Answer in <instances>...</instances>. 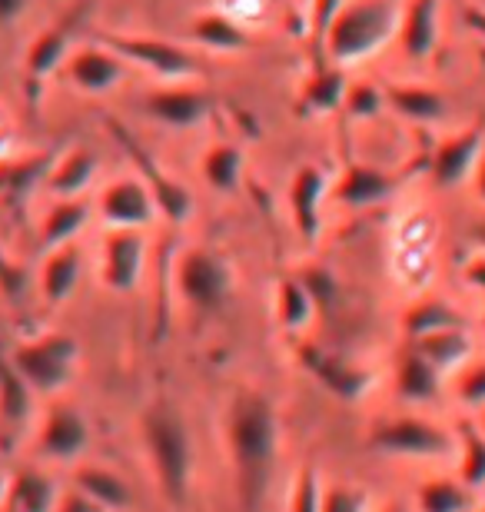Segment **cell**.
I'll return each mask as SVG.
<instances>
[{
    "label": "cell",
    "instance_id": "cell-8",
    "mask_svg": "<svg viewBox=\"0 0 485 512\" xmlns=\"http://www.w3.org/2000/svg\"><path fill=\"white\" fill-rule=\"evenodd\" d=\"M110 133L120 140V147L127 150V157L133 160V167L147 183V190L153 193V203H157V213H163L170 223H187L193 213V193L183 187L180 180H173L167 170L160 167L157 160L150 157L147 150L140 147V140L127 133V127L120 120H110Z\"/></svg>",
    "mask_w": 485,
    "mask_h": 512
},
{
    "label": "cell",
    "instance_id": "cell-13",
    "mask_svg": "<svg viewBox=\"0 0 485 512\" xmlns=\"http://www.w3.org/2000/svg\"><path fill=\"white\" fill-rule=\"evenodd\" d=\"M100 217L110 230H143L157 220V203L143 180L123 177L113 180L107 190L100 193Z\"/></svg>",
    "mask_w": 485,
    "mask_h": 512
},
{
    "label": "cell",
    "instance_id": "cell-4",
    "mask_svg": "<svg viewBox=\"0 0 485 512\" xmlns=\"http://www.w3.org/2000/svg\"><path fill=\"white\" fill-rule=\"evenodd\" d=\"M77 360H80V346L74 336L44 333V336H37V340L14 346L7 363L24 376V383L34 389L37 396H57L60 389L74 380Z\"/></svg>",
    "mask_w": 485,
    "mask_h": 512
},
{
    "label": "cell",
    "instance_id": "cell-40",
    "mask_svg": "<svg viewBox=\"0 0 485 512\" xmlns=\"http://www.w3.org/2000/svg\"><path fill=\"white\" fill-rule=\"evenodd\" d=\"M323 512H369V493L359 486L333 483L323 489Z\"/></svg>",
    "mask_w": 485,
    "mask_h": 512
},
{
    "label": "cell",
    "instance_id": "cell-37",
    "mask_svg": "<svg viewBox=\"0 0 485 512\" xmlns=\"http://www.w3.org/2000/svg\"><path fill=\"white\" fill-rule=\"evenodd\" d=\"M323 483L313 463H303L293 479V493H290V512H323Z\"/></svg>",
    "mask_w": 485,
    "mask_h": 512
},
{
    "label": "cell",
    "instance_id": "cell-12",
    "mask_svg": "<svg viewBox=\"0 0 485 512\" xmlns=\"http://www.w3.org/2000/svg\"><path fill=\"white\" fill-rule=\"evenodd\" d=\"M87 443L90 426L84 413L70 403H50L37 433V453L44 459H54V463H70V459L84 453Z\"/></svg>",
    "mask_w": 485,
    "mask_h": 512
},
{
    "label": "cell",
    "instance_id": "cell-10",
    "mask_svg": "<svg viewBox=\"0 0 485 512\" xmlns=\"http://www.w3.org/2000/svg\"><path fill=\"white\" fill-rule=\"evenodd\" d=\"M296 360L319 386L326 389L329 396L343 399V403H359V399L373 389V373L343 360V356L319 350V346H313V343H299Z\"/></svg>",
    "mask_w": 485,
    "mask_h": 512
},
{
    "label": "cell",
    "instance_id": "cell-41",
    "mask_svg": "<svg viewBox=\"0 0 485 512\" xmlns=\"http://www.w3.org/2000/svg\"><path fill=\"white\" fill-rule=\"evenodd\" d=\"M216 10L250 30L256 24H266V17H270V0H216Z\"/></svg>",
    "mask_w": 485,
    "mask_h": 512
},
{
    "label": "cell",
    "instance_id": "cell-21",
    "mask_svg": "<svg viewBox=\"0 0 485 512\" xmlns=\"http://www.w3.org/2000/svg\"><path fill=\"white\" fill-rule=\"evenodd\" d=\"M60 486L54 476H47L37 466H20L10 476L7 489V512H57L60 503Z\"/></svg>",
    "mask_w": 485,
    "mask_h": 512
},
{
    "label": "cell",
    "instance_id": "cell-51",
    "mask_svg": "<svg viewBox=\"0 0 485 512\" xmlns=\"http://www.w3.org/2000/svg\"><path fill=\"white\" fill-rule=\"evenodd\" d=\"M469 237H472V243H476V247H479V253H485V223H476Z\"/></svg>",
    "mask_w": 485,
    "mask_h": 512
},
{
    "label": "cell",
    "instance_id": "cell-22",
    "mask_svg": "<svg viewBox=\"0 0 485 512\" xmlns=\"http://www.w3.org/2000/svg\"><path fill=\"white\" fill-rule=\"evenodd\" d=\"M34 389L10 363H0V436L17 439L34 416Z\"/></svg>",
    "mask_w": 485,
    "mask_h": 512
},
{
    "label": "cell",
    "instance_id": "cell-52",
    "mask_svg": "<svg viewBox=\"0 0 485 512\" xmlns=\"http://www.w3.org/2000/svg\"><path fill=\"white\" fill-rule=\"evenodd\" d=\"M7 489H10V479H7L4 473H0V506L7 503Z\"/></svg>",
    "mask_w": 485,
    "mask_h": 512
},
{
    "label": "cell",
    "instance_id": "cell-7",
    "mask_svg": "<svg viewBox=\"0 0 485 512\" xmlns=\"http://www.w3.org/2000/svg\"><path fill=\"white\" fill-rule=\"evenodd\" d=\"M173 280H177V293L200 313L220 310V306L230 300V290H233L230 266H226L220 253H213L206 247L183 250L177 260V270H173Z\"/></svg>",
    "mask_w": 485,
    "mask_h": 512
},
{
    "label": "cell",
    "instance_id": "cell-1",
    "mask_svg": "<svg viewBox=\"0 0 485 512\" xmlns=\"http://www.w3.org/2000/svg\"><path fill=\"white\" fill-rule=\"evenodd\" d=\"M226 449L240 512H260L280 456V419L260 389H240L226 409Z\"/></svg>",
    "mask_w": 485,
    "mask_h": 512
},
{
    "label": "cell",
    "instance_id": "cell-23",
    "mask_svg": "<svg viewBox=\"0 0 485 512\" xmlns=\"http://www.w3.org/2000/svg\"><path fill=\"white\" fill-rule=\"evenodd\" d=\"M442 376L436 366H432L426 356H419L412 346L399 353L396 360V393L406 399V403H436L442 396Z\"/></svg>",
    "mask_w": 485,
    "mask_h": 512
},
{
    "label": "cell",
    "instance_id": "cell-43",
    "mask_svg": "<svg viewBox=\"0 0 485 512\" xmlns=\"http://www.w3.org/2000/svg\"><path fill=\"white\" fill-rule=\"evenodd\" d=\"M0 290H4L10 300H20V296L27 293V270L20 263H10L4 250H0Z\"/></svg>",
    "mask_w": 485,
    "mask_h": 512
},
{
    "label": "cell",
    "instance_id": "cell-53",
    "mask_svg": "<svg viewBox=\"0 0 485 512\" xmlns=\"http://www.w3.org/2000/svg\"><path fill=\"white\" fill-rule=\"evenodd\" d=\"M476 426L482 429V433H485V406L479 409V419H476Z\"/></svg>",
    "mask_w": 485,
    "mask_h": 512
},
{
    "label": "cell",
    "instance_id": "cell-15",
    "mask_svg": "<svg viewBox=\"0 0 485 512\" xmlns=\"http://www.w3.org/2000/svg\"><path fill=\"white\" fill-rule=\"evenodd\" d=\"M329 190V177L313 163L296 170V177L286 190V200H290V213L293 223L299 230L303 243H316L319 230H323V200Z\"/></svg>",
    "mask_w": 485,
    "mask_h": 512
},
{
    "label": "cell",
    "instance_id": "cell-31",
    "mask_svg": "<svg viewBox=\"0 0 485 512\" xmlns=\"http://www.w3.org/2000/svg\"><path fill=\"white\" fill-rule=\"evenodd\" d=\"M90 223V203L80 197L74 200H60L57 207H50V213L40 223V250H60L67 243H74V237Z\"/></svg>",
    "mask_w": 485,
    "mask_h": 512
},
{
    "label": "cell",
    "instance_id": "cell-24",
    "mask_svg": "<svg viewBox=\"0 0 485 512\" xmlns=\"http://www.w3.org/2000/svg\"><path fill=\"white\" fill-rule=\"evenodd\" d=\"M386 104L396 110L399 117L412 120V124H439L446 120V97L436 87L426 84H389Z\"/></svg>",
    "mask_w": 485,
    "mask_h": 512
},
{
    "label": "cell",
    "instance_id": "cell-35",
    "mask_svg": "<svg viewBox=\"0 0 485 512\" xmlns=\"http://www.w3.org/2000/svg\"><path fill=\"white\" fill-rule=\"evenodd\" d=\"M313 310H316V303L299 276H286V280H280V290H276V316H280L283 330L299 333L309 320H313Z\"/></svg>",
    "mask_w": 485,
    "mask_h": 512
},
{
    "label": "cell",
    "instance_id": "cell-49",
    "mask_svg": "<svg viewBox=\"0 0 485 512\" xmlns=\"http://www.w3.org/2000/svg\"><path fill=\"white\" fill-rule=\"evenodd\" d=\"M30 0H0V27L14 24V20L24 14Z\"/></svg>",
    "mask_w": 485,
    "mask_h": 512
},
{
    "label": "cell",
    "instance_id": "cell-19",
    "mask_svg": "<svg viewBox=\"0 0 485 512\" xmlns=\"http://www.w3.org/2000/svg\"><path fill=\"white\" fill-rule=\"evenodd\" d=\"M439 44V0H406L399 20V47L409 60H429Z\"/></svg>",
    "mask_w": 485,
    "mask_h": 512
},
{
    "label": "cell",
    "instance_id": "cell-25",
    "mask_svg": "<svg viewBox=\"0 0 485 512\" xmlns=\"http://www.w3.org/2000/svg\"><path fill=\"white\" fill-rule=\"evenodd\" d=\"M97 170H100L97 153L90 147H74L67 157H57L54 170H50V177H47V190L60 200H74L94 183Z\"/></svg>",
    "mask_w": 485,
    "mask_h": 512
},
{
    "label": "cell",
    "instance_id": "cell-18",
    "mask_svg": "<svg viewBox=\"0 0 485 512\" xmlns=\"http://www.w3.org/2000/svg\"><path fill=\"white\" fill-rule=\"evenodd\" d=\"M396 187L399 180L389 170H379L373 163H349L336 183V200L349 210H366L389 200Z\"/></svg>",
    "mask_w": 485,
    "mask_h": 512
},
{
    "label": "cell",
    "instance_id": "cell-27",
    "mask_svg": "<svg viewBox=\"0 0 485 512\" xmlns=\"http://www.w3.org/2000/svg\"><path fill=\"white\" fill-rule=\"evenodd\" d=\"M190 34L200 47L206 50H220V54H236V50H250L253 47V37L250 30L240 27L236 20H230L220 10H203V14L193 17L190 24Z\"/></svg>",
    "mask_w": 485,
    "mask_h": 512
},
{
    "label": "cell",
    "instance_id": "cell-48",
    "mask_svg": "<svg viewBox=\"0 0 485 512\" xmlns=\"http://www.w3.org/2000/svg\"><path fill=\"white\" fill-rule=\"evenodd\" d=\"M462 20H466V27L472 30V34H479L485 40V7L466 4L462 7Z\"/></svg>",
    "mask_w": 485,
    "mask_h": 512
},
{
    "label": "cell",
    "instance_id": "cell-6",
    "mask_svg": "<svg viewBox=\"0 0 485 512\" xmlns=\"http://www.w3.org/2000/svg\"><path fill=\"white\" fill-rule=\"evenodd\" d=\"M456 439L446 429L429 423L422 416H396L383 419L369 429V449L386 456H409V459H446L456 453Z\"/></svg>",
    "mask_w": 485,
    "mask_h": 512
},
{
    "label": "cell",
    "instance_id": "cell-47",
    "mask_svg": "<svg viewBox=\"0 0 485 512\" xmlns=\"http://www.w3.org/2000/svg\"><path fill=\"white\" fill-rule=\"evenodd\" d=\"M14 117H10V110L0 104V163L10 160V150H14Z\"/></svg>",
    "mask_w": 485,
    "mask_h": 512
},
{
    "label": "cell",
    "instance_id": "cell-20",
    "mask_svg": "<svg viewBox=\"0 0 485 512\" xmlns=\"http://www.w3.org/2000/svg\"><path fill=\"white\" fill-rule=\"evenodd\" d=\"M57 163L54 150L27 153V157H10L0 163V197L7 200V207H17L20 200H27L34 187L47 183L50 170Z\"/></svg>",
    "mask_w": 485,
    "mask_h": 512
},
{
    "label": "cell",
    "instance_id": "cell-34",
    "mask_svg": "<svg viewBox=\"0 0 485 512\" xmlns=\"http://www.w3.org/2000/svg\"><path fill=\"white\" fill-rule=\"evenodd\" d=\"M346 67H323L319 74H313V80L303 90V104L313 114H333V110L343 107L346 100Z\"/></svg>",
    "mask_w": 485,
    "mask_h": 512
},
{
    "label": "cell",
    "instance_id": "cell-55",
    "mask_svg": "<svg viewBox=\"0 0 485 512\" xmlns=\"http://www.w3.org/2000/svg\"><path fill=\"white\" fill-rule=\"evenodd\" d=\"M482 512H485V509H482Z\"/></svg>",
    "mask_w": 485,
    "mask_h": 512
},
{
    "label": "cell",
    "instance_id": "cell-46",
    "mask_svg": "<svg viewBox=\"0 0 485 512\" xmlns=\"http://www.w3.org/2000/svg\"><path fill=\"white\" fill-rule=\"evenodd\" d=\"M462 276H466V283L485 300V253L472 256V260L462 266Z\"/></svg>",
    "mask_w": 485,
    "mask_h": 512
},
{
    "label": "cell",
    "instance_id": "cell-16",
    "mask_svg": "<svg viewBox=\"0 0 485 512\" xmlns=\"http://www.w3.org/2000/svg\"><path fill=\"white\" fill-rule=\"evenodd\" d=\"M143 110L173 130H190L210 117L213 100H210V94H203V90L170 84V87L153 90V94L143 97Z\"/></svg>",
    "mask_w": 485,
    "mask_h": 512
},
{
    "label": "cell",
    "instance_id": "cell-14",
    "mask_svg": "<svg viewBox=\"0 0 485 512\" xmlns=\"http://www.w3.org/2000/svg\"><path fill=\"white\" fill-rule=\"evenodd\" d=\"M143 243L140 230H110L103 237V263H100V280L113 293H130L140 283L143 273Z\"/></svg>",
    "mask_w": 485,
    "mask_h": 512
},
{
    "label": "cell",
    "instance_id": "cell-50",
    "mask_svg": "<svg viewBox=\"0 0 485 512\" xmlns=\"http://www.w3.org/2000/svg\"><path fill=\"white\" fill-rule=\"evenodd\" d=\"M472 187H476V197L485 203V150H482V157L476 163V173H472Z\"/></svg>",
    "mask_w": 485,
    "mask_h": 512
},
{
    "label": "cell",
    "instance_id": "cell-11",
    "mask_svg": "<svg viewBox=\"0 0 485 512\" xmlns=\"http://www.w3.org/2000/svg\"><path fill=\"white\" fill-rule=\"evenodd\" d=\"M77 14H67L60 24L44 27L40 34L30 40L27 57H24V90L30 107L40 104V94H44V84L50 80L54 70H60V64H67V50H70V34H74Z\"/></svg>",
    "mask_w": 485,
    "mask_h": 512
},
{
    "label": "cell",
    "instance_id": "cell-26",
    "mask_svg": "<svg viewBox=\"0 0 485 512\" xmlns=\"http://www.w3.org/2000/svg\"><path fill=\"white\" fill-rule=\"evenodd\" d=\"M412 350L419 356L436 366L442 376L449 373H459L462 366L472 360V336H469V326L462 330H442V333H432V336H422V340H412L409 343Z\"/></svg>",
    "mask_w": 485,
    "mask_h": 512
},
{
    "label": "cell",
    "instance_id": "cell-33",
    "mask_svg": "<svg viewBox=\"0 0 485 512\" xmlns=\"http://www.w3.org/2000/svg\"><path fill=\"white\" fill-rule=\"evenodd\" d=\"M200 167H203V180L210 183L213 190L233 193L240 187V177H243V150L236 147V143H216L213 150H206Z\"/></svg>",
    "mask_w": 485,
    "mask_h": 512
},
{
    "label": "cell",
    "instance_id": "cell-44",
    "mask_svg": "<svg viewBox=\"0 0 485 512\" xmlns=\"http://www.w3.org/2000/svg\"><path fill=\"white\" fill-rule=\"evenodd\" d=\"M57 512H107L100 503H94L87 493H80V489L74 486L70 493L60 496V503H57Z\"/></svg>",
    "mask_w": 485,
    "mask_h": 512
},
{
    "label": "cell",
    "instance_id": "cell-38",
    "mask_svg": "<svg viewBox=\"0 0 485 512\" xmlns=\"http://www.w3.org/2000/svg\"><path fill=\"white\" fill-rule=\"evenodd\" d=\"M343 107H346L349 117L369 120V117H376L379 110L386 107V90H379L376 84H366V80H359V84H349Z\"/></svg>",
    "mask_w": 485,
    "mask_h": 512
},
{
    "label": "cell",
    "instance_id": "cell-30",
    "mask_svg": "<svg viewBox=\"0 0 485 512\" xmlns=\"http://www.w3.org/2000/svg\"><path fill=\"white\" fill-rule=\"evenodd\" d=\"M74 486L80 493H87L94 503H100L107 512H123L133 506L130 483L107 466H80L74 476Z\"/></svg>",
    "mask_w": 485,
    "mask_h": 512
},
{
    "label": "cell",
    "instance_id": "cell-39",
    "mask_svg": "<svg viewBox=\"0 0 485 512\" xmlns=\"http://www.w3.org/2000/svg\"><path fill=\"white\" fill-rule=\"evenodd\" d=\"M456 399L462 406H472V409L485 406V360L466 363L456 373Z\"/></svg>",
    "mask_w": 485,
    "mask_h": 512
},
{
    "label": "cell",
    "instance_id": "cell-36",
    "mask_svg": "<svg viewBox=\"0 0 485 512\" xmlns=\"http://www.w3.org/2000/svg\"><path fill=\"white\" fill-rule=\"evenodd\" d=\"M459 479L469 489H485V433L466 419L459 426Z\"/></svg>",
    "mask_w": 485,
    "mask_h": 512
},
{
    "label": "cell",
    "instance_id": "cell-32",
    "mask_svg": "<svg viewBox=\"0 0 485 512\" xmlns=\"http://www.w3.org/2000/svg\"><path fill=\"white\" fill-rule=\"evenodd\" d=\"M419 512H476V489H469L462 479H426L416 489Z\"/></svg>",
    "mask_w": 485,
    "mask_h": 512
},
{
    "label": "cell",
    "instance_id": "cell-2",
    "mask_svg": "<svg viewBox=\"0 0 485 512\" xmlns=\"http://www.w3.org/2000/svg\"><path fill=\"white\" fill-rule=\"evenodd\" d=\"M153 473L173 506H187L193 479V439L187 419L170 399H153L140 419Z\"/></svg>",
    "mask_w": 485,
    "mask_h": 512
},
{
    "label": "cell",
    "instance_id": "cell-54",
    "mask_svg": "<svg viewBox=\"0 0 485 512\" xmlns=\"http://www.w3.org/2000/svg\"><path fill=\"white\" fill-rule=\"evenodd\" d=\"M383 512H406V509H399V506H389V509H383Z\"/></svg>",
    "mask_w": 485,
    "mask_h": 512
},
{
    "label": "cell",
    "instance_id": "cell-3",
    "mask_svg": "<svg viewBox=\"0 0 485 512\" xmlns=\"http://www.w3.org/2000/svg\"><path fill=\"white\" fill-rule=\"evenodd\" d=\"M399 0H343L326 30V54L336 67H353L376 57L399 34Z\"/></svg>",
    "mask_w": 485,
    "mask_h": 512
},
{
    "label": "cell",
    "instance_id": "cell-42",
    "mask_svg": "<svg viewBox=\"0 0 485 512\" xmlns=\"http://www.w3.org/2000/svg\"><path fill=\"white\" fill-rule=\"evenodd\" d=\"M299 280L306 283V290H309V296H313V303H316V310H329L333 306V300H336V293H339V286H336V280H333V273L329 270H323V266H309V270H303V276Z\"/></svg>",
    "mask_w": 485,
    "mask_h": 512
},
{
    "label": "cell",
    "instance_id": "cell-9",
    "mask_svg": "<svg viewBox=\"0 0 485 512\" xmlns=\"http://www.w3.org/2000/svg\"><path fill=\"white\" fill-rule=\"evenodd\" d=\"M485 150V124L476 120V124L462 127L456 133H449L446 140L436 143L429 160V177L436 187L442 190H456L466 180H472L476 173V163Z\"/></svg>",
    "mask_w": 485,
    "mask_h": 512
},
{
    "label": "cell",
    "instance_id": "cell-17",
    "mask_svg": "<svg viewBox=\"0 0 485 512\" xmlns=\"http://www.w3.org/2000/svg\"><path fill=\"white\" fill-rule=\"evenodd\" d=\"M127 74V60L113 54L110 47H84L67 57V77L87 94H107Z\"/></svg>",
    "mask_w": 485,
    "mask_h": 512
},
{
    "label": "cell",
    "instance_id": "cell-45",
    "mask_svg": "<svg viewBox=\"0 0 485 512\" xmlns=\"http://www.w3.org/2000/svg\"><path fill=\"white\" fill-rule=\"evenodd\" d=\"M339 7H343V0H313V30L319 37H326L329 24H333V17L339 14Z\"/></svg>",
    "mask_w": 485,
    "mask_h": 512
},
{
    "label": "cell",
    "instance_id": "cell-5",
    "mask_svg": "<svg viewBox=\"0 0 485 512\" xmlns=\"http://www.w3.org/2000/svg\"><path fill=\"white\" fill-rule=\"evenodd\" d=\"M100 44L110 47L113 54H120L127 64L147 70V74L167 80V84H180L200 74V60L190 50H183L177 44L163 37H140V34H100Z\"/></svg>",
    "mask_w": 485,
    "mask_h": 512
},
{
    "label": "cell",
    "instance_id": "cell-28",
    "mask_svg": "<svg viewBox=\"0 0 485 512\" xmlns=\"http://www.w3.org/2000/svg\"><path fill=\"white\" fill-rule=\"evenodd\" d=\"M466 316H462L456 306L446 303V300H436V296H426V300H416L402 313V333L406 340H422V336H432V333H442V330H462Z\"/></svg>",
    "mask_w": 485,
    "mask_h": 512
},
{
    "label": "cell",
    "instance_id": "cell-29",
    "mask_svg": "<svg viewBox=\"0 0 485 512\" xmlns=\"http://www.w3.org/2000/svg\"><path fill=\"white\" fill-rule=\"evenodd\" d=\"M80 247H74V243H67V247L60 250H50L44 270H40V293H44V300L50 306L64 303L70 293L77 290L80 283V266H84V260H80Z\"/></svg>",
    "mask_w": 485,
    "mask_h": 512
}]
</instances>
